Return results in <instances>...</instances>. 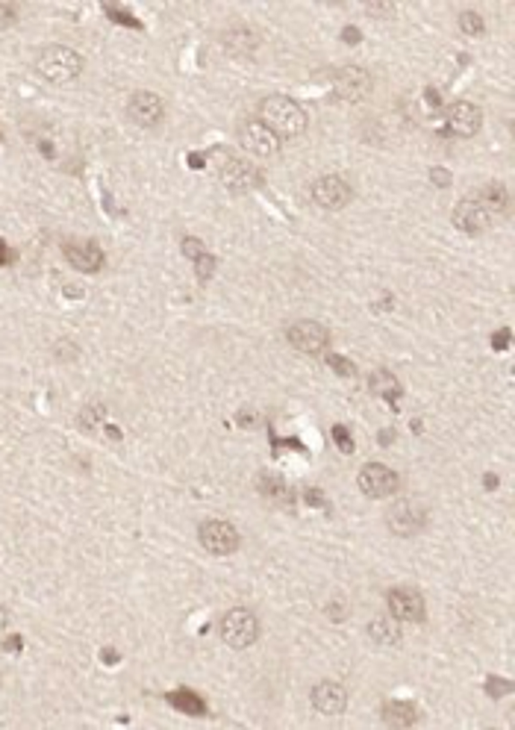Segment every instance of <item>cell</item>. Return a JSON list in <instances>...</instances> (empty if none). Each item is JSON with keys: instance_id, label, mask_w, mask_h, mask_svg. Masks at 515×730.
Listing matches in <instances>:
<instances>
[{"instance_id": "6da1fadb", "label": "cell", "mask_w": 515, "mask_h": 730, "mask_svg": "<svg viewBox=\"0 0 515 730\" xmlns=\"http://www.w3.org/2000/svg\"><path fill=\"white\" fill-rule=\"evenodd\" d=\"M262 124L268 127L277 139H298L307 130V112L301 110L298 101L286 98V94H271L259 107Z\"/></svg>"}, {"instance_id": "7a4b0ae2", "label": "cell", "mask_w": 515, "mask_h": 730, "mask_svg": "<svg viewBox=\"0 0 515 730\" xmlns=\"http://www.w3.org/2000/svg\"><path fill=\"white\" fill-rule=\"evenodd\" d=\"M33 66L41 80L54 83V86H68L83 74V57L68 45H48L39 50Z\"/></svg>"}, {"instance_id": "3957f363", "label": "cell", "mask_w": 515, "mask_h": 730, "mask_svg": "<svg viewBox=\"0 0 515 730\" xmlns=\"http://www.w3.org/2000/svg\"><path fill=\"white\" fill-rule=\"evenodd\" d=\"M218 633L230 648L241 651V648H250V645L259 639V621L248 607H233L221 616Z\"/></svg>"}, {"instance_id": "277c9868", "label": "cell", "mask_w": 515, "mask_h": 730, "mask_svg": "<svg viewBox=\"0 0 515 730\" xmlns=\"http://www.w3.org/2000/svg\"><path fill=\"white\" fill-rule=\"evenodd\" d=\"M386 524L388 531L401 539H409V536H418L427 527V510L418 501H409V498H401L388 506L386 513Z\"/></svg>"}, {"instance_id": "5b68a950", "label": "cell", "mask_w": 515, "mask_h": 730, "mask_svg": "<svg viewBox=\"0 0 515 730\" xmlns=\"http://www.w3.org/2000/svg\"><path fill=\"white\" fill-rule=\"evenodd\" d=\"M356 486H360V492L365 498L371 501H380V498H388V495H395L401 489V480H397V474L388 469L383 462H365L360 474H356Z\"/></svg>"}, {"instance_id": "8992f818", "label": "cell", "mask_w": 515, "mask_h": 730, "mask_svg": "<svg viewBox=\"0 0 515 730\" xmlns=\"http://www.w3.org/2000/svg\"><path fill=\"white\" fill-rule=\"evenodd\" d=\"M197 542L204 545L206 554L215 557H227L239 548V531L224 518H206V522L197 527Z\"/></svg>"}, {"instance_id": "52a82bcc", "label": "cell", "mask_w": 515, "mask_h": 730, "mask_svg": "<svg viewBox=\"0 0 515 730\" xmlns=\"http://www.w3.org/2000/svg\"><path fill=\"white\" fill-rule=\"evenodd\" d=\"M371 74L360 66H342L333 74V92L342 103H360L371 92Z\"/></svg>"}, {"instance_id": "ba28073f", "label": "cell", "mask_w": 515, "mask_h": 730, "mask_svg": "<svg viewBox=\"0 0 515 730\" xmlns=\"http://www.w3.org/2000/svg\"><path fill=\"white\" fill-rule=\"evenodd\" d=\"M127 119L142 127V130H153V127H160L162 119H165V103L156 92H133L130 101H127Z\"/></svg>"}, {"instance_id": "9c48e42d", "label": "cell", "mask_w": 515, "mask_h": 730, "mask_svg": "<svg viewBox=\"0 0 515 730\" xmlns=\"http://www.w3.org/2000/svg\"><path fill=\"white\" fill-rule=\"evenodd\" d=\"M386 607H388V612H392V619L409 621V624L424 621V616H427L422 592L409 589V586H395L392 592H388V595H386Z\"/></svg>"}, {"instance_id": "30bf717a", "label": "cell", "mask_w": 515, "mask_h": 730, "mask_svg": "<svg viewBox=\"0 0 515 730\" xmlns=\"http://www.w3.org/2000/svg\"><path fill=\"white\" fill-rule=\"evenodd\" d=\"M450 221H454L457 230L468 233V236H480V233H486L492 224H495L492 213L480 204L475 195L459 200V204L454 207V215H450Z\"/></svg>"}, {"instance_id": "8fae6325", "label": "cell", "mask_w": 515, "mask_h": 730, "mask_svg": "<svg viewBox=\"0 0 515 730\" xmlns=\"http://www.w3.org/2000/svg\"><path fill=\"white\" fill-rule=\"evenodd\" d=\"M239 145L245 147L248 154L259 156V160H268V156H275L280 151V139L262 121H241Z\"/></svg>"}, {"instance_id": "7c38bea8", "label": "cell", "mask_w": 515, "mask_h": 730, "mask_svg": "<svg viewBox=\"0 0 515 730\" xmlns=\"http://www.w3.org/2000/svg\"><path fill=\"white\" fill-rule=\"evenodd\" d=\"M286 339L294 351H301V354H321V351H327V345H330L327 327L319 321H294L286 330Z\"/></svg>"}, {"instance_id": "4fadbf2b", "label": "cell", "mask_w": 515, "mask_h": 730, "mask_svg": "<svg viewBox=\"0 0 515 730\" xmlns=\"http://www.w3.org/2000/svg\"><path fill=\"white\" fill-rule=\"evenodd\" d=\"M310 195H312V204L315 207H321V209H330V213H336V209H342V207H348L351 204V186L345 183L342 177H321V180H315L312 189H310Z\"/></svg>"}, {"instance_id": "5bb4252c", "label": "cell", "mask_w": 515, "mask_h": 730, "mask_svg": "<svg viewBox=\"0 0 515 730\" xmlns=\"http://www.w3.org/2000/svg\"><path fill=\"white\" fill-rule=\"evenodd\" d=\"M445 127L457 136V139H471V136L480 133L483 112H480L477 103L457 101V103H450L448 112H445Z\"/></svg>"}, {"instance_id": "9a60e30c", "label": "cell", "mask_w": 515, "mask_h": 730, "mask_svg": "<svg viewBox=\"0 0 515 730\" xmlns=\"http://www.w3.org/2000/svg\"><path fill=\"white\" fill-rule=\"evenodd\" d=\"M62 253H65V259L71 262V268H77L83 274H98L103 268V262H107V253H103L100 245H94V242H65L62 245Z\"/></svg>"}, {"instance_id": "2e32d148", "label": "cell", "mask_w": 515, "mask_h": 730, "mask_svg": "<svg viewBox=\"0 0 515 730\" xmlns=\"http://www.w3.org/2000/svg\"><path fill=\"white\" fill-rule=\"evenodd\" d=\"M312 707L321 716H339V713H345V707H348V692H345V686H339V683L321 681V683H315V690H312Z\"/></svg>"}, {"instance_id": "e0dca14e", "label": "cell", "mask_w": 515, "mask_h": 730, "mask_svg": "<svg viewBox=\"0 0 515 730\" xmlns=\"http://www.w3.org/2000/svg\"><path fill=\"white\" fill-rule=\"evenodd\" d=\"M218 172H221V180H224L233 192H248V189H254L259 183L257 168L245 160H236V156H224V165H218Z\"/></svg>"}, {"instance_id": "ac0fdd59", "label": "cell", "mask_w": 515, "mask_h": 730, "mask_svg": "<svg viewBox=\"0 0 515 730\" xmlns=\"http://www.w3.org/2000/svg\"><path fill=\"white\" fill-rule=\"evenodd\" d=\"M221 41H224V48L230 50V54H254L262 39L250 27L236 24V27H230L224 36H221Z\"/></svg>"}, {"instance_id": "d6986e66", "label": "cell", "mask_w": 515, "mask_h": 730, "mask_svg": "<svg viewBox=\"0 0 515 730\" xmlns=\"http://www.w3.org/2000/svg\"><path fill=\"white\" fill-rule=\"evenodd\" d=\"M383 722L388 727H397V730H404V727H413L418 722V710H415V704H409V701H388L383 707Z\"/></svg>"}, {"instance_id": "ffe728a7", "label": "cell", "mask_w": 515, "mask_h": 730, "mask_svg": "<svg viewBox=\"0 0 515 730\" xmlns=\"http://www.w3.org/2000/svg\"><path fill=\"white\" fill-rule=\"evenodd\" d=\"M368 637L377 645H397L401 642V628H397V619H371L368 621Z\"/></svg>"}, {"instance_id": "44dd1931", "label": "cell", "mask_w": 515, "mask_h": 730, "mask_svg": "<svg viewBox=\"0 0 515 730\" xmlns=\"http://www.w3.org/2000/svg\"><path fill=\"white\" fill-rule=\"evenodd\" d=\"M475 198L480 200L483 207L489 209V213H492V218H495V215H503V213H507V207H510V195H507V189H503V186H498V183H489V186H483V189H480V192H477Z\"/></svg>"}, {"instance_id": "7402d4cb", "label": "cell", "mask_w": 515, "mask_h": 730, "mask_svg": "<svg viewBox=\"0 0 515 730\" xmlns=\"http://www.w3.org/2000/svg\"><path fill=\"white\" fill-rule=\"evenodd\" d=\"M371 392L377 398L388 400V404H395L397 398H401V383H397V377L392 372H386V368H377L371 374Z\"/></svg>"}, {"instance_id": "603a6c76", "label": "cell", "mask_w": 515, "mask_h": 730, "mask_svg": "<svg viewBox=\"0 0 515 730\" xmlns=\"http://www.w3.org/2000/svg\"><path fill=\"white\" fill-rule=\"evenodd\" d=\"M168 701H171L180 713H192V716H201L204 713V701L195 692H188V690L171 692V695H168Z\"/></svg>"}, {"instance_id": "cb8c5ba5", "label": "cell", "mask_w": 515, "mask_h": 730, "mask_svg": "<svg viewBox=\"0 0 515 730\" xmlns=\"http://www.w3.org/2000/svg\"><path fill=\"white\" fill-rule=\"evenodd\" d=\"M259 492L266 495V498L271 501H286V483H283L280 478H275V474H262L259 478Z\"/></svg>"}, {"instance_id": "d4e9b609", "label": "cell", "mask_w": 515, "mask_h": 730, "mask_svg": "<svg viewBox=\"0 0 515 730\" xmlns=\"http://www.w3.org/2000/svg\"><path fill=\"white\" fill-rule=\"evenodd\" d=\"M459 30L466 36H471V39H477V36H483L486 33V24H483V18L477 15V13H459Z\"/></svg>"}, {"instance_id": "484cf974", "label": "cell", "mask_w": 515, "mask_h": 730, "mask_svg": "<svg viewBox=\"0 0 515 730\" xmlns=\"http://www.w3.org/2000/svg\"><path fill=\"white\" fill-rule=\"evenodd\" d=\"M18 24V6L9 4V0H0V33L13 30Z\"/></svg>"}, {"instance_id": "4316f807", "label": "cell", "mask_w": 515, "mask_h": 730, "mask_svg": "<svg viewBox=\"0 0 515 730\" xmlns=\"http://www.w3.org/2000/svg\"><path fill=\"white\" fill-rule=\"evenodd\" d=\"M195 271H197V280H209L215 271V257H209V253H201V257L195 259Z\"/></svg>"}, {"instance_id": "83f0119b", "label": "cell", "mask_w": 515, "mask_h": 730, "mask_svg": "<svg viewBox=\"0 0 515 730\" xmlns=\"http://www.w3.org/2000/svg\"><path fill=\"white\" fill-rule=\"evenodd\" d=\"M327 365L336 368V374L339 377H354V365L348 363V359H342L339 354H327Z\"/></svg>"}, {"instance_id": "f1b7e54d", "label": "cell", "mask_w": 515, "mask_h": 730, "mask_svg": "<svg viewBox=\"0 0 515 730\" xmlns=\"http://www.w3.org/2000/svg\"><path fill=\"white\" fill-rule=\"evenodd\" d=\"M333 439H336V445H339L345 453H351V451H354V439H351V433L345 430L342 425H336V427H333Z\"/></svg>"}, {"instance_id": "f546056e", "label": "cell", "mask_w": 515, "mask_h": 730, "mask_svg": "<svg viewBox=\"0 0 515 730\" xmlns=\"http://www.w3.org/2000/svg\"><path fill=\"white\" fill-rule=\"evenodd\" d=\"M365 13L377 18H388L395 15V4H365Z\"/></svg>"}, {"instance_id": "4dcf8cb0", "label": "cell", "mask_w": 515, "mask_h": 730, "mask_svg": "<svg viewBox=\"0 0 515 730\" xmlns=\"http://www.w3.org/2000/svg\"><path fill=\"white\" fill-rule=\"evenodd\" d=\"M503 692H512V683L510 681H501V677H489V695H503Z\"/></svg>"}, {"instance_id": "1f68e13d", "label": "cell", "mask_w": 515, "mask_h": 730, "mask_svg": "<svg viewBox=\"0 0 515 730\" xmlns=\"http://www.w3.org/2000/svg\"><path fill=\"white\" fill-rule=\"evenodd\" d=\"M183 253H186L188 259L195 262V259H197V257H201V253H204L201 242H197V239H186V242H183Z\"/></svg>"}, {"instance_id": "d6a6232c", "label": "cell", "mask_w": 515, "mask_h": 730, "mask_svg": "<svg viewBox=\"0 0 515 730\" xmlns=\"http://www.w3.org/2000/svg\"><path fill=\"white\" fill-rule=\"evenodd\" d=\"M430 180H433V186L448 189L450 186V172H445V168H433V172H430Z\"/></svg>"}, {"instance_id": "836d02e7", "label": "cell", "mask_w": 515, "mask_h": 730, "mask_svg": "<svg viewBox=\"0 0 515 730\" xmlns=\"http://www.w3.org/2000/svg\"><path fill=\"white\" fill-rule=\"evenodd\" d=\"M6 628H9V612H6L4 604H0V637L6 633Z\"/></svg>"}, {"instance_id": "e575fe53", "label": "cell", "mask_w": 515, "mask_h": 730, "mask_svg": "<svg viewBox=\"0 0 515 730\" xmlns=\"http://www.w3.org/2000/svg\"><path fill=\"white\" fill-rule=\"evenodd\" d=\"M507 342H510V333L507 330H503L498 339H492V345H495V347H507Z\"/></svg>"}, {"instance_id": "d590c367", "label": "cell", "mask_w": 515, "mask_h": 730, "mask_svg": "<svg viewBox=\"0 0 515 730\" xmlns=\"http://www.w3.org/2000/svg\"><path fill=\"white\" fill-rule=\"evenodd\" d=\"M342 36H345V41H360V39H362V36H360V30H351V27L345 30Z\"/></svg>"}, {"instance_id": "8d00e7d4", "label": "cell", "mask_w": 515, "mask_h": 730, "mask_svg": "<svg viewBox=\"0 0 515 730\" xmlns=\"http://www.w3.org/2000/svg\"><path fill=\"white\" fill-rule=\"evenodd\" d=\"M0 262H4V245H0Z\"/></svg>"}]
</instances>
